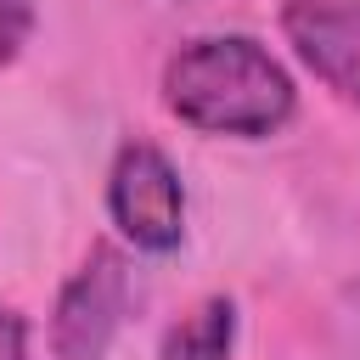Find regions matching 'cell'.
Instances as JSON below:
<instances>
[{
  "instance_id": "obj_5",
  "label": "cell",
  "mask_w": 360,
  "mask_h": 360,
  "mask_svg": "<svg viewBox=\"0 0 360 360\" xmlns=\"http://www.w3.org/2000/svg\"><path fill=\"white\" fill-rule=\"evenodd\" d=\"M231 332H236V309L225 298H208L191 321L169 332L163 360H231Z\"/></svg>"
},
{
  "instance_id": "obj_7",
  "label": "cell",
  "mask_w": 360,
  "mask_h": 360,
  "mask_svg": "<svg viewBox=\"0 0 360 360\" xmlns=\"http://www.w3.org/2000/svg\"><path fill=\"white\" fill-rule=\"evenodd\" d=\"M0 360H28V349H22V321H17L11 309H0Z\"/></svg>"
},
{
  "instance_id": "obj_2",
  "label": "cell",
  "mask_w": 360,
  "mask_h": 360,
  "mask_svg": "<svg viewBox=\"0 0 360 360\" xmlns=\"http://www.w3.org/2000/svg\"><path fill=\"white\" fill-rule=\"evenodd\" d=\"M107 208L112 225L135 242V248H174L180 242V219H186V197H180V174L169 169V158L146 141L124 146L112 163V186H107Z\"/></svg>"
},
{
  "instance_id": "obj_3",
  "label": "cell",
  "mask_w": 360,
  "mask_h": 360,
  "mask_svg": "<svg viewBox=\"0 0 360 360\" xmlns=\"http://www.w3.org/2000/svg\"><path fill=\"white\" fill-rule=\"evenodd\" d=\"M281 28L338 96L360 101V0H292Z\"/></svg>"
},
{
  "instance_id": "obj_4",
  "label": "cell",
  "mask_w": 360,
  "mask_h": 360,
  "mask_svg": "<svg viewBox=\"0 0 360 360\" xmlns=\"http://www.w3.org/2000/svg\"><path fill=\"white\" fill-rule=\"evenodd\" d=\"M124 315V259L112 248H96L84 270L68 281L56 309V349L62 360H96Z\"/></svg>"
},
{
  "instance_id": "obj_1",
  "label": "cell",
  "mask_w": 360,
  "mask_h": 360,
  "mask_svg": "<svg viewBox=\"0 0 360 360\" xmlns=\"http://www.w3.org/2000/svg\"><path fill=\"white\" fill-rule=\"evenodd\" d=\"M169 107L214 135H270L292 112V84L270 51L253 39H197L163 73Z\"/></svg>"
},
{
  "instance_id": "obj_6",
  "label": "cell",
  "mask_w": 360,
  "mask_h": 360,
  "mask_svg": "<svg viewBox=\"0 0 360 360\" xmlns=\"http://www.w3.org/2000/svg\"><path fill=\"white\" fill-rule=\"evenodd\" d=\"M22 22H28V0H0V56H11V51H17Z\"/></svg>"
}]
</instances>
